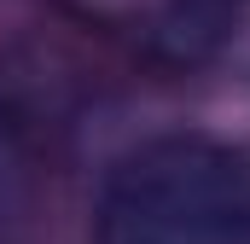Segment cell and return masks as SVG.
<instances>
[{
	"label": "cell",
	"mask_w": 250,
	"mask_h": 244,
	"mask_svg": "<svg viewBox=\"0 0 250 244\" xmlns=\"http://www.w3.org/2000/svg\"><path fill=\"white\" fill-rule=\"evenodd\" d=\"M93 244H250V151L209 134L123 151L93 203Z\"/></svg>",
	"instance_id": "obj_1"
},
{
	"label": "cell",
	"mask_w": 250,
	"mask_h": 244,
	"mask_svg": "<svg viewBox=\"0 0 250 244\" xmlns=\"http://www.w3.org/2000/svg\"><path fill=\"white\" fill-rule=\"evenodd\" d=\"M64 6L105 35L140 41L169 59H192L233 23L239 0H64Z\"/></svg>",
	"instance_id": "obj_2"
},
{
	"label": "cell",
	"mask_w": 250,
	"mask_h": 244,
	"mask_svg": "<svg viewBox=\"0 0 250 244\" xmlns=\"http://www.w3.org/2000/svg\"><path fill=\"white\" fill-rule=\"evenodd\" d=\"M41 215V169L23 122L0 99V244H29Z\"/></svg>",
	"instance_id": "obj_3"
}]
</instances>
